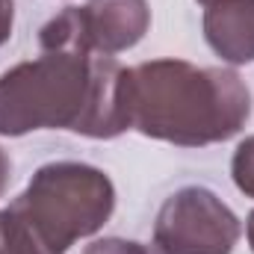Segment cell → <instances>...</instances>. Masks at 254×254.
I'll use <instances>...</instances> for the list:
<instances>
[{
	"label": "cell",
	"instance_id": "cell-9",
	"mask_svg": "<svg viewBox=\"0 0 254 254\" xmlns=\"http://www.w3.org/2000/svg\"><path fill=\"white\" fill-rule=\"evenodd\" d=\"M83 254H151L142 243L122 240V237H107V240H95L92 246H86Z\"/></svg>",
	"mask_w": 254,
	"mask_h": 254
},
{
	"label": "cell",
	"instance_id": "cell-8",
	"mask_svg": "<svg viewBox=\"0 0 254 254\" xmlns=\"http://www.w3.org/2000/svg\"><path fill=\"white\" fill-rule=\"evenodd\" d=\"M231 175H234L237 190L254 198V136H246L237 145L234 160H231Z\"/></svg>",
	"mask_w": 254,
	"mask_h": 254
},
{
	"label": "cell",
	"instance_id": "cell-13",
	"mask_svg": "<svg viewBox=\"0 0 254 254\" xmlns=\"http://www.w3.org/2000/svg\"><path fill=\"white\" fill-rule=\"evenodd\" d=\"M198 3H201V6H210V3H216V0H198Z\"/></svg>",
	"mask_w": 254,
	"mask_h": 254
},
{
	"label": "cell",
	"instance_id": "cell-14",
	"mask_svg": "<svg viewBox=\"0 0 254 254\" xmlns=\"http://www.w3.org/2000/svg\"><path fill=\"white\" fill-rule=\"evenodd\" d=\"M151 254H157V252H154V249H151Z\"/></svg>",
	"mask_w": 254,
	"mask_h": 254
},
{
	"label": "cell",
	"instance_id": "cell-4",
	"mask_svg": "<svg viewBox=\"0 0 254 254\" xmlns=\"http://www.w3.org/2000/svg\"><path fill=\"white\" fill-rule=\"evenodd\" d=\"M243 225L237 213L204 187H184L166 198L154 222L157 254H231Z\"/></svg>",
	"mask_w": 254,
	"mask_h": 254
},
{
	"label": "cell",
	"instance_id": "cell-11",
	"mask_svg": "<svg viewBox=\"0 0 254 254\" xmlns=\"http://www.w3.org/2000/svg\"><path fill=\"white\" fill-rule=\"evenodd\" d=\"M9 172H12V163H9L6 151L0 148V195H3V190H6V184H9Z\"/></svg>",
	"mask_w": 254,
	"mask_h": 254
},
{
	"label": "cell",
	"instance_id": "cell-5",
	"mask_svg": "<svg viewBox=\"0 0 254 254\" xmlns=\"http://www.w3.org/2000/svg\"><path fill=\"white\" fill-rule=\"evenodd\" d=\"M80 18L89 48L101 57L136 48L151 27L148 0H86L80 6Z\"/></svg>",
	"mask_w": 254,
	"mask_h": 254
},
{
	"label": "cell",
	"instance_id": "cell-3",
	"mask_svg": "<svg viewBox=\"0 0 254 254\" xmlns=\"http://www.w3.org/2000/svg\"><path fill=\"white\" fill-rule=\"evenodd\" d=\"M113 210V181L101 169L74 160L42 166L27 190L9 204V213L18 216L51 254H65L77 240L98 234Z\"/></svg>",
	"mask_w": 254,
	"mask_h": 254
},
{
	"label": "cell",
	"instance_id": "cell-1",
	"mask_svg": "<svg viewBox=\"0 0 254 254\" xmlns=\"http://www.w3.org/2000/svg\"><path fill=\"white\" fill-rule=\"evenodd\" d=\"M42 54L0 74V136L71 130L116 139L127 130L125 68L89 48L80 6H65L39 30Z\"/></svg>",
	"mask_w": 254,
	"mask_h": 254
},
{
	"label": "cell",
	"instance_id": "cell-2",
	"mask_svg": "<svg viewBox=\"0 0 254 254\" xmlns=\"http://www.w3.org/2000/svg\"><path fill=\"white\" fill-rule=\"evenodd\" d=\"M122 107L127 130L181 148H204L225 142L246 127L252 92L231 68L151 60L125 68Z\"/></svg>",
	"mask_w": 254,
	"mask_h": 254
},
{
	"label": "cell",
	"instance_id": "cell-10",
	"mask_svg": "<svg viewBox=\"0 0 254 254\" xmlns=\"http://www.w3.org/2000/svg\"><path fill=\"white\" fill-rule=\"evenodd\" d=\"M15 24V0H0V45L9 42Z\"/></svg>",
	"mask_w": 254,
	"mask_h": 254
},
{
	"label": "cell",
	"instance_id": "cell-7",
	"mask_svg": "<svg viewBox=\"0 0 254 254\" xmlns=\"http://www.w3.org/2000/svg\"><path fill=\"white\" fill-rule=\"evenodd\" d=\"M0 254H51V252L6 207V210H0Z\"/></svg>",
	"mask_w": 254,
	"mask_h": 254
},
{
	"label": "cell",
	"instance_id": "cell-6",
	"mask_svg": "<svg viewBox=\"0 0 254 254\" xmlns=\"http://www.w3.org/2000/svg\"><path fill=\"white\" fill-rule=\"evenodd\" d=\"M204 39L222 63H254V0H216L204 6Z\"/></svg>",
	"mask_w": 254,
	"mask_h": 254
},
{
	"label": "cell",
	"instance_id": "cell-12",
	"mask_svg": "<svg viewBox=\"0 0 254 254\" xmlns=\"http://www.w3.org/2000/svg\"><path fill=\"white\" fill-rule=\"evenodd\" d=\"M246 237H249V246H252V254H254V210L249 216V222H246Z\"/></svg>",
	"mask_w": 254,
	"mask_h": 254
}]
</instances>
